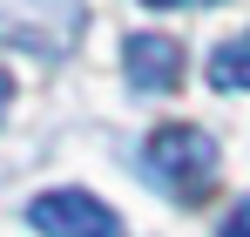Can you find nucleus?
<instances>
[{
	"label": "nucleus",
	"mask_w": 250,
	"mask_h": 237,
	"mask_svg": "<svg viewBox=\"0 0 250 237\" xmlns=\"http://www.w3.org/2000/svg\"><path fill=\"white\" fill-rule=\"evenodd\" d=\"M142 7H183V0H142Z\"/></svg>",
	"instance_id": "7"
},
{
	"label": "nucleus",
	"mask_w": 250,
	"mask_h": 237,
	"mask_svg": "<svg viewBox=\"0 0 250 237\" xmlns=\"http://www.w3.org/2000/svg\"><path fill=\"white\" fill-rule=\"evenodd\" d=\"M122 75L135 95H169L183 81V41L169 34H128L122 41Z\"/></svg>",
	"instance_id": "3"
},
{
	"label": "nucleus",
	"mask_w": 250,
	"mask_h": 237,
	"mask_svg": "<svg viewBox=\"0 0 250 237\" xmlns=\"http://www.w3.org/2000/svg\"><path fill=\"white\" fill-rule=\"evenodd\" d=\"M27 224L41 237H122V217L88 190H41L27 203Z\"/></svg>",
	"instance_id": "2"
},
{
	"label": "nucleus",
	"mask_w": 250,
	"mask_h": 237,
	"mask_svg": "<svg viewBox=\"0 0 250 237\" xmlns=\"http://www.w3.org/2000/svg\"><path fill=\"white\" fill-rule=\"evenodd\" d=\"M7 102H14V81H7V75H0V116H7Z\"/></svg>",
	"instance_id": "6"
},
{
	"label": "nucleus",
	"mask_w": 250,
	"mask_h": 237,
	"mask_svg": "<svg viewBox=\"0 0 250 237\" xmlns=\"http://www.w3.org/2000/svg\"><path fill=\"white\" fill-rule=\"evenodd\" d=\"M142 169H149V183H163L176 203L196 210L209 197V183H216V142L196 122H163L149 136V149H142Z\"/></svg>",
	"instance_id": "1"
},
{
	"label": "nucleus",
	"mask_w": 250,
	"mask_h": 237,
	"mask_svg": "<svg viewBox=\"0 0 250 237\" xmlns=\"http://www.w3.org/2000/svg\"><path fill=\"white\" fill-rule=\"evenodd\" d=\"M223 237H250V197H237V210H230V224H223Z\"/></svg>",
	"instance_id": "5"
},
{
	"label": "nucleus",
	"mask_w": 250,
	"mask_h": 237,
	"mask_svg": "<svg viewBox=\"0 0 250 237\" xmlns=\"http://www.w3.org/2000/svg\"><path fill=\"white\" fill-rule=\"evenodd\" d=\"M209 88H216V95H250V34L223 41V47L209 54Z\"/></svg>",
	"instance_id": "4"
}]
</instances>
